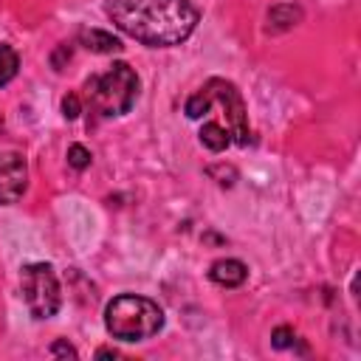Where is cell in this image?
Wrapping results in <instances>:
<instances>
[{
	"instance_id": "3",
	"label": "cell",
	"mask_w": 361,
	"mask_h": 361,
	"mask_svg": "<svg viewBox=\"0 0 361 361\" xmlns=\"http://www.w3.org/2000/svg\"><path fill=\"white\" fill-rule=\"evenodd\" d=\"M135 96H138V76L127 62H116L107 73L93 76L87 82L90 107L104 118L130 113V107L135 104Z\"/></svg>"
},
{
	"instance_id": "15",
	"label": "cell",
	"mask_w": 361,
	"mask_h": 361,
	"mask_svg": "<svg viewBox=\"0 0 361 361\" xmlns=\"http://www.w3.org/2000/svg\"><path fill=\"white\" fill-rule=\"evenodd\" d=\"M79 96L76 93H68L65 99H62V113H65V118H76L79 116Z\"/></svg>"
},
{
	"instance_id": "2",
	"label": "cell",
	"mask_w": 361,
	"mask_h": 361,
	"mask_svg": "<svg viewBox=\"0 0 361 361\" xmlns=\"http://www.w3.org/2000/svg\"><path fill=\"white\" fill-rule=\"evenodd\" d=\"M104 327L118 341H144L164 327V310L147 296L121 293L104 307Z\"/></svg>"
},
{
	"instance_id": "8",
	"label": "cell",
	"mask_w": 361,
	"mask_h": 361,
	"mask_svg": "<svg viewBox=\"0 0 361 361\" xmlns=\"http://www.w3.org/2000/svg\"><path fill=\"white\" fill-rule=\"evenodd\" d=\"M79 42L93 54H118L124 48L118 37H113L110 31H102V28H82Z\"/></svg>"
},
{
	"instance_id": "4",
	"label": "cell",
	"mask_w": 361,
	"mask_h": 361,
	"mask_svg": "<svg viewBox=\"0 0 361 361\" xmlns=\"http://www.w3.org/2000/svg\"><path fill=\"white\" fill-rule=\"evenodd\" d=\"M20 288H23V299L34 319H51L59 310V302H62L59 279L48 262L25 265L20 276Z\"/></svg>"
},
{
	"instance_id": "14",
	"label": "cell",
	"mask_w": 361,
	"mask_h": 361,
	"mask_svg": "<svg viewBox=\"0 0 361 361\" xmlns=\"http://www.w3.org/2000/svg\"><path fill=\"white\" fill-rule=\"evenodd\" d=\"M68 164H71L73 169L90 166V149H85L82 144H71V147H68Z\"/></svg>"
},
{
	"instance_id": "6",
	"label": "cell",
	"mask_w": 361,
	"mask_h": 361,
	"mask_svg": "<svg viewBox=\"0 0 361 361\" xmlns=\"http://www.w3.org/2000/svg\"><path fill=\"white\" fill-rule=\"evenodd\" d=\"M28 186V166L20 152H0V203H17Z\"/></svg>"
},
{
	"instance_id": "1",
	"label": "cell",
	"mask_w": 361,
	"mask_h": 361,
	"mask_svg": "<svg viewBox=\"0 0 361 361\" xmlns=\"http://www.w3.org/2000/svg\"><path fill=\"white\" fill-rule=\"evenodd\" d=\"M104 14L118 31L152 48L180 45L200 20L192 0H107Z\"/></svg>"
},
{
	"instance_id": "17",
	"label": "cell",
	"mask_w": 361,
	"mask_h": 361,
	"mask_svg": "<svg viewBox=\"0 0 361 361\" xmlns=\"http://www.w3.org/2000/svg\"><path fill=\"white\" fill-rule=\"evenodd\" d=\"M96 355H99V358H116L118 353H116V350H107V347H102V350H99Z\"/></svg>"
},
{
	"instance_id": "13",
	"label": "cell",
	"mask_w": 361,
	"mask_h": 361,
	"mask_svg": "<svg viewBox=\"0 0 361 361\" xmlns=\"http://www.w3.org/2000/svg\"><path fill=\"white\" fill-rule=\"evenodd\" d=\"M271 341H274L276 350H290V347H296L299 336L293 333V327H276V330L271 333Z\"/></svg>"
},
{
	"instance_id": "5",
	"label": "cell",
	"mask_w": 361,
	"mask_h": 361,
	"mask_svg": "<svg viewBox=\"0 0 361 361\" xmlns=\"http://www.w3.org/2000/svg\"><path fill=\"white\" fill-rule=\"evenodd\" d=\"M203 90L209 93L212 102H220L223 116L228 121V135H234V141L240 147H245L251 133H248V118H245V104H243L240 90L231 82H226V79H209Z\"/></svg>"
},
{
	"instance_id": "12",
	"label": "cell",
	"mask_w": 361,
	"mask_h": 361,
	"mask_svg": "<svg viewBox=\"0 0 361 361\" xmlns=\"http://www.w3.org/2000/svg\"><path fill=\"white\" fill-rule=\"evenodd\" d=\"M209 107H212V99H209V93H206L203 87L186 99V116H189V118H200V116H206Z\"/></svg>"
},
{
	"instance_id": "11",
	"label": "cell",
	"mask_w": 361,
	"mask_h": 361,
	"mask_svg": "<svg viewBox=\"0 0 361 361\" xmlns=\"http://www.w3.org/2000/svg\"><path fill=\"white\" fill-rule=\"evenodd\" d=\"M17 68H20V56L11 45H0V87L8 85L14 76H17Z\"/></svg>"
},
{
	"instance_id": "7",
	"label": "cell",
	"mask_w": 361,
	"mask_h": 361,
	"mask_svg": "<svg viewBox=\"0 0 361 361\" xmlns=\"http://www.w3.org/2000/svg\"><path fill=\"white\" fill-rule=\"evenodd\" d=\"M245 276H248V268H245L240 259H231V257L217 259V262H212V268H209V279H212L214 285H220V288H237V285L245 282Z\"/></svg>"
},
{
	"instance_id": "9",
	"label": "cell",
	"mask_w": 361,
	"mask_h": 361,
	"mask_svg": "<svg viewBox=\"0 0 361 361\" xmlns=\"http://www.w3.org/2000/svg\"><path fill=\"white\" fill-rule=\"evenodd\" d=\"M228 130L223 127V124H217V121H206L203 127H200V144L206 147V149H212V152H223L226 147H228Z\"/></svg>"
},
{
	"instance_id": "16",
	"label": "cell",
	"mask_w": 361,
	"mask_h": 361,
	"mask_svg": "<svg viewBox=\"0 0 361 361\" xmlns=\"http://www.w3.org/2000/svg\"><path fill=\"white\" fill-rule=\"evenodd\" d=\"M51 355H71V358H76V350L68 341H56V344H51Z\"/></svg>"
},
{
	"instance_id": "10",
	"label": "cell",
	"mask_w": 361,
	"mask_h": 361,
	"mask_svg": "<svg viewBox=\"0 0 361 361\" xmlns=\"http://www.w3.org/2000/svg\"><path fill=\"white\" fill-rule=\"evenodd\" d=\"M302 17V11L296 6H276L268 11V28L271 31H285L290 25H296V20Z\"/></svg>"
}]
</instances>
